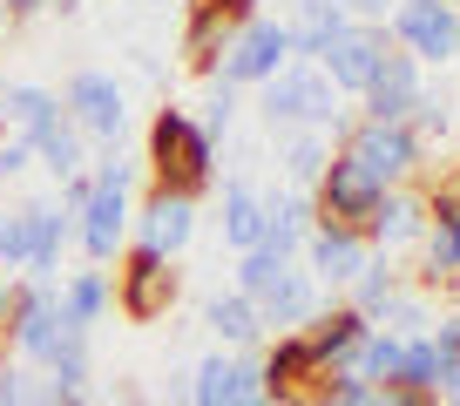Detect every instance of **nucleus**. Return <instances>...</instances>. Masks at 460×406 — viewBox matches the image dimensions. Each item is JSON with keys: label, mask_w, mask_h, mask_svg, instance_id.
I'll use <instances>...</instances> for the list:
<instances>
[{"label": "nucleus", "mask_w": 460, "mask_h": 406, "mask_svg": "<svg viewBox=\"0 0 460 406\" xmlns=\"http://www.w3.org/2000/svg\"><path fill=\"white\" fill-rule=\"evenodd\" d=\"M34 170V149L21 143V136H0V183H14V176Z\"/></svg>", "instance_id": "obj_46"}, {"label": "nucleus", "mask_w": 460, "mask_h": 406, "mask_svg": "<svg viewBox=\"0 0 460 406\" xmlns=\"http://www.w3.org/2000/svg\"><path fill=\"white\" fill-rule=\"evenodd\" d=\"M61 116L75 122V136H82V143L122 149V136H129V88H122V75H109V68H75L68 82H61Z\"/></svg>", "instance_id": "obj_4"}, {"label": "nucleus", "mask_w": 460, "mask_h": 406, "mask_svg": "<svg viewBox=\"0 0 460 406\" xmlns=\"http://www.w3.org/2000/svg\"><path fill=\"white\" fill-rule=\"evenodd\" d=\"M325 163H332V136L325 129L278 136V176H285V190H305V197H312V183L325 176Z\"/></svg>", "instance_id": "obj_28"}, {"label": "nucleus", "mask_w": 460, "mask_h": 406, "mask_svg": "<svg viewBox=\"0 0 460 406\" xmlns=\"http://www.w3.org/2000/svg\"><path fill=\"white\" fill-rule=\"evenodd\" d=\"M447 7H460V0H447Z\"/></svg>", "instance_id": "obj_56"}, {"label": "nucleus", "mask_w": 460, "mask_h": 406, "mask_svg": "<svg viewBox=\"0 0 460 406\" xmlns=\"http://www.w3.org/2000/svg\"><path fill=\"white\" fill-rule=\"evenodd\" d=\"M143 170L156 190H176V197H210L217 190V136L203 129L190 109H176V102H163L156 116H149L143 129Z\"/></svg>", "instance_id": "obj_1"}, {"label": "nucleus", "mask_w": 460, "mask_h": 406, "mask_svg": "<svg viewBox=\"0 0 460 406\" xmlns=\"http://www.w3.org/2000/svg\"><path fill=\"white\" fill-rule=\"evenodd\" d=\"M373 406H440V400H427V393H400V386H379Z\"/></svg>", "instance_id": "obj_49"}, {"label": "nucleus", "mask_w": 460, "mask_h": 406, "mask_svg": "<svg viewBox=\"0 0 460 406\" xmlns=\"http://www.w3.org/2000/svg\"><path fill=\"white\" fill-rule=\"evenodd\" d=\"M386 41L400 55H413L420 68H447V61H460V7H447V0H393Z\"/></svg>", "instance_id": "obj_6"}, {"label": "nucleus", "mask_w": 460, "mask_h": 406, "mask_svg": "<svg viewBox=\"0 0 460 406\" xmlns=\"http://www.w3.org/2000/svg\"><path fill=\"white\" fill-rule=\"evenodd\" d=\"M366 258H373V244L359 237V224H325V217L312 224V237H305V251H298V264L318 278V291H325V298L352 285V278L366 271Z\"/></svg>", "instance_id": "obj_10"}, {"label": "nucleus", "mask_w": 460, "mask_h": 406, "mask_svg": "<svg viewBox=\"0 0 460 406\" xmlns=\"http://www.w3.org/2000/svg\"><path fill=\"white\" fill-rule=\"evenodd\" d=\"M312 224H318V203L305 197V190H264V251H278V258L298 264Z\"/></svg>", "instance_id": "obj_23"}, {"label": "nucleus", "mask_w": 460, "mask_h": 406, "mask_svg": "<svg viewBox=\"0 0 460 406\" xmlns=\"http://www.w3.org/2000/svg\"><path fill=\"white\" fill-rule=\"evenodd\" d=\"M400 393H440V359H433V339H406V359H400Z\"/></svg>", "instance_id": "obj_37"}, {"label": "nucleus", "mask_w": 460, "mask_h": 406, "mask_svg": "<svg viewBox=\"0 0 460 406\" xmlns=\"http://www.w3.org/2000/svg\"><path fill=\"white\" fill-rule=\"evenodd\" d=\"M7 304H14V278L0 271V325H7Z\"/></svg>", "instance_id": "obj_51"}, {"label": "nucleus", "mask_w": 460, "mask_h": 406, "mask_svg": "<svg viewBox=\"0 0 460 406\" xmlns=\"http://www.w3.org/2000/svg\"><path fill=\"white\" fill-rule=\"evenodd\" d=\"M427 190V224L433 217H460V163H447L440 176H433V183H420Z\"/></svg>", "instance_id": "obj_43"}, {"label": "nucleus", "mask_w": 460, "mask_h": 406, "mask_svg": "<svg viewBox=\"0 0 460 406\" xmlns=\"http://www.w3.org/2000/svg\"><path fill=\"white\" fill-rule=\"evenodd\" d=\"M224 406H278L271 386H264V373H258V352H237V359H230V400Z\"/></svg>", "instance_id": "obj_40"}, {"label": "nucleus", "mask_w": 460, "mask_h": 406, "mask_svg": "<svg viewBox=\"0 0 460 406\" xmlns=\"http://www.w3.org/2000/svg\"><path fill=\"white\" fill-rule=\"evenodd\" d=\"M217 237H224L230 258H244V251H258V244H264V190L251 183V176H230V183H224Z\"/></svg>", "instance_id": "obj_22"}, {"label": "nucleus", "mask_w": 460, "mask_h": 406, "mask_svg": "<svg viewBox=\"0 0 460 406\" xmlns=\"http://www.w3.org/2000/svg\"><path fill=\"white\" fill-rule=\"evenodd\" d=\"M285 68H291V28H285V14L244 21V28L230 34L224 61H217V75H224L230 88H251V95H258L271 75H285Z\"/></svg>", "instance_id": "obj_8"}, {"label": "nucleus", "mask_w": 460, "mask_h": 406, "mask_svg": "<svg viewBox=\"0 0 460 406\" xmlns=\"http://www.w3.org/2000/svg\"><path fill=\"white\" fill-rule=\"evenodd\" d=\"M230 359H237V352H217V346H210V352L183 373V379H190V406H224V400H230Z\"/></svg>", "instance_id": "obj_33"}, {"label": "nucleus", "mask_w": 460, "mask_h": 406, "mask_svg": "<svg viewBox=\"0 0 460 406\" xmlns=\"http://www.w3.org/2000/svg\"><path fill=\"white\" fill-rule=\"evenodd\" d=\"M230 34H237V28H230L217 7H203V0H183V34H176V55H183L197 75H217V61H224Z\"/></svg>", "instance_id": "obj_25"}, {"label": "nucleus", "mask_w": 460, "mask_h": 406, "mask_svg": "<svg viewBox=\"0 0 460 406\" xmlns=\"http://www.w3.org/2000/svg\"><path fill=\"white\" fill-rule=\"evenodd\" d=\"M34 163H41V170L55 176V183H68V176H82V170H88V143L75 136V122H68V116H61L55 129H48L41 143H34Z\"/></svg>", "instance_id": "obj_30"}, {"label": "nucleus", "mask_w": 460, "mask_h": 406, "mask_svg": "<svg viewBox=\"0 0 460 406\" xmlns=\"http://www.w3.org/2000/svg\"><path fill=\"white\" fill-rule=\"evenodd\" d=\"M332 7H339L352 28H386L393 21V0H332Z\"/></svg>", "instance_id": "obj_45"}, {"label": "nucleus", "mask_w": 460, "mask_h": 406, "mask_svg": "<svg viewBox=\"0 0 460 406\" xmlns=\"http://www.w3.org/2000/svg\"><path fill=\"white\" fill-rule=\"evenodd\" d=\"M82 406H102V400H82Z\"/></svg>", "instance_id": "obj_55"}, {"label": "nucleus", "mask_w": 460, "mask_h": 406, "mask_svg": "<svg viewBox=\"0 0 460 406\" xmlns=\"http://www.w3.org/2000/svg\"><path fill=\"white\" fill-rule=\"evenodd\" d=\"M237 109H244V88H230L224 75H203V129L210 136H230V122H237Z\"/></svg>", "instance_id": "obj_38"}, {"label": "nucleus", "mask_w": 460, "mask_h": 406, "mask_svg": "<svg viewBox=\"0 0 460 406\" xmlns=\"http://www.w3.org/2000/svg\"><path fill=\"white\" fill-rule=\"evenodd\" d=\"M129 210H136V197L88 183V203L75 210V251H82L88 264H102V271H109V264L129 251Z\"/></svg>", "instance_id": "obj_11"}, {"label": "nucleus", "mask_w": 460, "mask_h": 406, "mask_svg": "<svg viewBox=\"0 0 460 406\" xmlns=\"http://www.w3.org/2000/svg\"><path fill=\"white\" fill-rule=\"evenodd\" d=\"M55 291H61V319H68V332H88V339H95V325L115 312V285H109V271H102V264L68 271Z\"/></svg>", "instance_id": "obj_24"}, {"label": "nucleus", "mask_w": 460, "mask_h": 406, "mask_svg": "<svg viewBox=\"0 0 460 406\" xmlns=\"http://www.w3.org/2000/svg\"><path fill=\"white\" fill-rule=\"evenodd\" d=\"M366 332H373V325H366L345 298H325V312L305 325V346H312L318 373H345V366H352V352L366 346Z\"/></svg>", "instance_id": "obj_17"}, {"label": "nucleus", "mask_w": 460, "mask_h": 406, "mask_svg": "<svg viewBox=\"0 0 460 406\" xmlns=\"http://www.w3.org/2000/svg\"><path fill=\"white\" fill-rule=\"evenodd\" d=\"M312 203H318V217H325V224H366V210L379 203V183H373L352 156H339V149H332L325 176L312 183Z\"/></svg>", "instance_id": "obj_15"}, {"label": "nucleus", "mask_w": 460, "mask_h": 406, "mask_svg": "<svg viewBox=\"0 0 460 406\" xmlns=\"http://www.w3.org/2000/svg\"><path fill=\"white\" fill-rule=\"evenodd\" d=\"M109 285H115V312H122V319H136V325L170 319L176 298H183V271H176L170 258H156V251H136V244L115 258Z\"/></svg>", "instance_id": "obj_5"}, {"label": "nucleus", "mask_w": 460, "mask_h": 406, "mask_svg": "<svg viewBox=\"0 0 460 406\" xmlns=\"http://www.w3.org/2000/svg\"><path fill=\"white\" fill-rule=\"evenodd\" d=\"M400 359H406V339H393V332H379V325H373L345 373H359L366 386H393V379H400Z\"/></svg>", "instance_id": "obj_31"}, {"label": "nucleus", "mask_w": 460, "mask_h": 406, "mask_svg": "<svg viewBox=\"0 0 460 406\" xmlns=\"http://www.w3.org/2000/svg\"><path fill=\"white\" fill-rule=\"evenodd\" d=\"M136 170H143V156H122V149L88 156V183H95V190H122V197H129V190H136Z\"/></svg>", "instance_id": "obj_41"}, {"label": "nucleus", "mask_w": 460, "mask_h": 406, "mask_svg": "<svg viewBox=\"0 0 460 406\" xmlns=\"http://www.w3.org/2000/svg\"><path fill=\"white\" fill-rule=\"evenodd\" d=\"M433 291H420V285H406L400 298L386 304V319H379V332H393V339H427L433 332Z\"/></svg>", "instance_id": "obj_32"}, {"label": "nucleus", "mask_w": 460, "mask_h": 406, "mask_svg": "<svg viewBox=\"0 0 460 406\" xmlns=\"http://www.w3.org/2000/svg\"><path fill=\"white\" fill-rule=\"evenodd\" d=\"M406 129H413L420 143H440V136L454 129V95H447V88H420L413 116H406Z\"/></svg>", "instance_id": "obj_39"}, {"label": "nucleus", "mask_w": 460, "mask_h": 406, "mask_svg": "<svg viewBox=\"0 0 460 406\" xmlns=\"http://www.w3.org/2000/svg\"><path fill=\"white\" fill-rule=\"evenodd\" d=\"M332 149L352 156L379 190H406V183L427 176V143H420L406 122H359V116H352L339 136H332Z\"/></svg>", "instance_id": "obj_2"}, {"label": "nucleus", "mask_w": 460, "mask_h": 406, "mask_svg": "<svg viewBox=\"0 0 460 406\" xmlns=\"http://www.w3.org/2000/svg\"><path fill=\"white\" fill-rule=\"evenodd\" d=\"M420 88H427V68H420L413 55H400V48H386V61H379V75L366 82L359 95V122H406L413 116Z\"/></svg>", "instance_id": "obj_14"}, {"label": "nucleus", "mask_w": 460, "mask_h": 406, "mask_svg": "<svg viewBox=\"0 0 460 406\" xmlns=\"http://www.w3.org/2000/svg\"><path fill=\"white\" fill-rule=\"evenodd\" d=\"M163 406H190V379H170V393H163Z\"/></svg>", "instance_id": "obj_50"}, {"label": "nucleus", "mask_w": 460, "mask_h": 406, "mask_svg": "<svg viewBox=\"0 0 460 406\" xmlns=\"http://www.w3.org/2000/svg\"><path fill=\"white\" fill-rule=\"evenodd\" d=\"M318 312H325V291H318V278L305 271V264H291V271H285V278H278V285L258 298L264 339H278V332H305Z\"/></svg>", "instance_id": "obj_16"}, {"label": "nucleus", "mask_w": 460, "mask_h": 406, "mask_svg": "<svg viewBox=\"0 0 460 406\" xmlns=\"http://www.w3.org/2000/svg\"><path fill=\"white\" fill-rule=\"evenodd\" d=\"M285 271H291V258H278V251H264V244H258V251H244V258H237V285H230V291H244V298L258 304Z\"/></svg>", "instance_id": "obj_35"}, {"label": "nucleus", "mask_w": 460, "mask_h": 406, "mask_svg": "<svg viewBox=\"0 0 460 406\" xmlns=\"http://www.w3.org/2000/svg\"><path fill=\"white\" fill-rule=\"evenodd\" d=\"M427 339H433V359H440V373H447V366H460V312H440Z\"/></svg>", "instance_id": "obj_44"}, {"label": "nucleus", "mask_w": 460, "mask_h": 406, "mask_svg": "<svg viewBox=\"0 0 460 406\" xmlns=\"http://www.w3.org/2000/svg\"><path fill=\"white\" fill-rule=\"evenodd\" d=\"M0 406H55V393H48V373H41V366L7 359V366H0Z\"/></svg>", "instance_id": "obj_34"}, {"label": "nucleus", "mask_w": 460, "mask_h": 406, "mask_svg": "<svg viewBox=\"0 0 460 406\" xmlns=\"http://www.w3.org/2000/svg\"><path fill=\"white\" fill-rule=\"evenodd\" d=\"M7 346H14L21 366H48V352L61 346V332H68V319H61V291L55 285H14V304H7Z\"/></svg>", "instance_id": "obj_9"}, {"label": "nucleus", "mask_w": 460, "mask_h": 406, "mask_svg": "<svg viewBox=\"0 0 460 406\" xmlns=\"http://www.w3.org/2000/svg\"><path fill=\"white\" fill-rule=\"evenodd\" d=\"M28 210V278L34 285H55L61 278V251L75 244V217L61 210V203H21Z\"/></svg>", "instance_id": "obj_18"}, {"label": "nucleus", "mask_w": 460, "mask_h": 406, "mask_svg": "<svg viewBox=\"0 0 460 406\" xmlns=\"http://www.w3.org/2000/svg\"><path fill=\"white\" fill-rule=\"evenodd\" d=\"M55 122H61V95H55V88H41V82H7V88H0V129L21 136L28 149L41 143Z\"/></svg>", "instance_id": "obj_21"}, {"label": "nucleus", "mask_w": 460, "mask_h": 406, "mask_svg": "<svg viewBox=\"0 0 460 406\" xmlns=\"http://www.w3.org/2000/svg\"><path fill=\"white\" fill-rule=\"evenodd\" d=\"M454 285H460V278H454ZM454 312H460V304H454Z\"/></svg>", "instance_id": "obj_57"}, {"label": "nucleus", "mask_w": 460, "mask_h": 406, "mask_svg": "<svg viewBox=\"0 0 460 406\" xmlns=\"http://www.w3.org/2000/svg\"><path fill=\"white\" fill-rule=\"evenodd\" d=\"M55 0H0V14H7V28H21V21H41Z\"/></svg>", "instance_id": "obj_48"}, {"label": "nucleus", "mask_w": 460, "mask_h": 406, "mask_svg": "<svg viewBox=\"0 0 460 406\" xmlns=\"http://www.w3.org/2000/svg\"><path fill=\"white\" fill-rule=\"evenodd\" d=\"M197 231H203L197 197H176V190H156V183H149L143 197H136V210H129V244L156 251V258H170V264L197 244Z\"/></svg>", "instance_id": "obj_7"}, {"label": "nucleus", "mask_w": 460, "mask_h": 406, "mask_svg": "<svg viewBox=\"0 0 460 406\" xmlns=\"http://www.w3.org/2000/svg\"><path fill=\"white\" fill-rule=\"evenodd\" d=\"M278 406H305V400H278Z\"/></svg>", "instance_id": "obj_54"}, {"label": "nucleus", "mask_w": 460, "mask_h": 406, "mask_svg": "<svg viewBox=\"0 0 460 406\" xmlns=\"http://www.w3.org/2000/svg\"><path fill=\"white\" fill-rule=\"evenodd\" d=\"M460 278V217H433L427 237H420V291H440Z\"/></svg>", "instance_id": "obj_29"}, {"label": "nucleus", "mask_w": 460, "mask_h": 406, "mask_svg": "<svg viewBox=\"0 0 460 406\" xmlns=\"http://www.w3.org/2000/svg\"><path fill=\"white\" fill-rule=\"evenodd\" d=\"M258 116L271 136H291V129H332V122L345 116V102L332 95V82L312 68V61H291L285 75H271V82L258 88Z\"/></svg>", "instance_id": "obj_3"}, {"label": "nucleus", "mask_w": 460, "mask_h": 406, "mask_svg": "<svg viewBox=\"0 0 460 406\" xmlns=\"http://www.w3.org/2000/svg\"><path fill=\"white\" fill-rule=\"evenodd\" d=\"M258 373L264 386H271V400H305V386L318 379V359L312 346H305V332H278L258 346Z\"/></svg>", "instance_id": "obj_19"}, {"label": "nucleus", "mask_w": 460, "mask_h": 406, "mask_svg": "<svg viewBox=\"0 0 460 406\" xmlns=\"http://www.w3.org/2000/svg\"><path fill=\"white\" fill-rule=\"evenodd\" d=\"M406 285H413V278H406L393 258H379V251H373V258H366V271L352 278V285H345V304H352V312H359L366 325H379V319H386V304L400 298Z\"/></svg>", "instance_id": "obj_27"}, {"label": "nucleus", "mask_w": 460, "mask_h": 406, "mask_svg": "<svg viewBox=\"0 0 460 406\" xmlns=\"http://www.w3.org/2000/svg\"><path fill=\"white\" fill-rule=\"evenodd\" d=\"M0 271H28V210H0Z\"/></svg>", "instance_id": "obj_42"}, {"label": "nucleus", "mask_w": 460, "mask_h": 406, "mask_svg": "<svg viewBox=\"0 0 460 406\" xmlns=\"http://www.w3.org/2000/svg\"><path fill=\"white\" fill-rule=\"evenodd\" d=\"M203 332L217 339V352H258L264 346V319L244 291H210L203 298Z\"/></svg>", "instance_id": "obj_20"}, {"label": "nucleus", "mask_w": 460, "mask_h": 406, "mask_svg": "<svg viewBox=\"0 0 460 406\" xmlns=\"http://www.w3.org/2000/svg\"><path fill=\"white\" fill-rule=\"evenodd\" d=\"M203 7H217L230 28H244V21H258V14H264V0H203Z\"/></svg>", "instance_id": "obj_47"}, {"label": "nucleus", "mask_w": 460, "mask_h": 406, "mask_svg": "<svg viewBox=\"0 0 460 406\" xmlns=\"http://www.w3.org/2000/svg\"><path fill=\"white\" fill-rule=\"evenodd\" d=\"M379 386H366L359 373H318L312 386H305V406H373Z\"/></svg>", "instance_id": "obj_36"}, {"label": "nucleus", "mask_w": 460, "mask_h": 406, "mask_svg": "<svg viewBox=\"0 0 460 406\" xmlns=\"http://www.w3.org/2000/svg\"><path fill=\"white\" fill-rule=\"evenodd\" d=\"M285 28H291V61H312V68H318V55H325V48L339 41L352 21H345L332 0H291Z\"/></svg>", "instance_id": "obj_26"}, {"label": "nucleus", "mask_w": 460, "mask_h": 406, "mask_svg": "<svg viewBox=\"0 0 460 406\" xmlns=\"http://www.w3.org/2000/svg\"><path fill=\"white\" fill-rule=\"evenodd\" d=\"M386 48H393L386 28H345L339 41L318 55V75L332 82V95H339V102H359L366 82L379 75V61H386Z\"/></svg>", "instance_id": "obj_13"}, {"label": "nucleus", "mask_w": 460, "mask_h": 406, "mask_svg": "<svg viewBox=\"0 0 460 406\" xmlns=\"http://www.w3.org/2000/svg\"><path fill=\"white\" fill-rule=\"evenodd\" d=\"M136 7H170V0H136Z\"/></svg>", "instance_id": "obj_53"}, {"label": "nucleus", "mask_w": 460, "mask_h": 406, "mask_svg": "<svg viewBox=\"0 0 460 406\" xmlns=\"http://www.w3.org/2000/svg\"><path fill=\"white\" fill-rule=\"evenodd\" d=\"M359 237L379 251V258L420 251V237H427V190H420V183H406V190H379V203L366 210Z\"/></svg>", "instance_id": "obj_12"}, {"label": "nucleus", "mask_w": 460, "mask_h": 406, "mask_svg": "<svg viewBox=\"0 0 460 406\" xmlns=\"http://www.w3.org/2000/svg\"><path fill=\"white\" fill-rule=\"evenodd\" d=\"M55 7H61V14H75V7H82V0H55Z\"/></svg>", "instance_id": "obj_52"}]
</instances>
